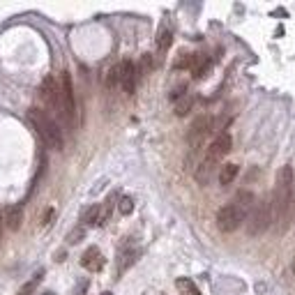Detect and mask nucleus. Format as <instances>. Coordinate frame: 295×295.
<instances>
[{"label": "nucleus", "mask_w": 295, "mask_h": 295, "mask_svg": "<svg viewBox=\"0 0 295 295\" xmlns=\"http://www.w3.org/2000/svg\"><path fill=\"white\" fill-rule=\"evenodd\" d=\"M136 70H139V74H148V72L152 70V55H150V53H146V55L141 58V65Z\"/></svg>", "instance_id": "obj_24"}, {"label": "nucleus", "mask_w": 295, "mask_h": 295, "mask_svg": "<svg viewBox=\"0 0 295 295\" xmlns=\"http://www.w3.org/2000/svg\"><path fill=\"white\" fill-rule=\"evenodd\" d=\"M136 81H139V70L134 67V62H131V60H122L120 62V86H122V90H125L127 95L134 92Z\"/></svg>", "instance_id": "obj_9"}, {"label": "nucleus", "mask_w": 295, "mask_h": 295, "mask_svg": "<svg viewBox=\"0 0 295 295\" xmlns=\"http://www.w3.org/2000/svg\"><path fill=\"white\" fill-rule=\"evenodd\" d=\"M191 104H194L191 95H183L178 102H175V113H178V115H187V113L191 111Z\"/></svg>", "instance_id": "obj_19"}, {"label": "nucleus", "mask_w": 295, "mask_h": 295, "mask_svg": "<svg viewBox=\"0 0 295 295\" xmlns=\"http://www.w3.org/2000/svg\"><path fill=\"white\" fill-rule=\"evenodd\" d=\"M118 210H120V215H131L134 212V199L131 196H122L120 203H118Z\"/></svg>", "instance_id": "obj_21"}, {"label": "nucleus", "mask_w": 295, "mask_h": 295, "mask_svg": "<svg viewBox=\"0 0 295 295\" xmlns=\"http://www.w3.org/2000/svg\"><path fill=\"white\" fill-rule=\"evenodd\" d=\"M102 295H111V293H109V291H106V293H102Z\"/></svg>", "instance_id": "obj_26"}, {"label": "nucleus", "mask_w": 295, "mask_h": 295, "mask_svg": "<svg viewBox=\"0 0 295 295\" xmlns=\"http://www.w3.org/2000/svg\"><path fill=\"white\" fill-rule=\"evenodd\" d=\"M106 83H109V88L120 86V62H118L115 67H111V72H109V78H106Z\"/></svg>", "instance_id": "obj_22"}, {"label": "nucleus", "mask_w": 295, "mask_h": 295, "mask_svg": "<svg viewBox=\"0 0 295 295\" xmlns=\"http://www.w3.org/2000/svg\"><path fill=\"white\" fill-rule=\"evenodd\" d=\"M228 150H231V136H228L226 131H221V134H217V136H215V141H212V143L208 146L205 159L217 164V162L226 155V152H228Z\"/></svg>", "instance_id": "obj_8"}, {"label": "nucleus", "mask_w": 295, "mask_h": 295, "mask_svg": "<svg viewBox=\"0 0 295 295\" xmlns=\"http://www.w3.org/2000/svg\"><path fill=\"white\" fill-rule=\"evenodd\" d=\"M175 286H178V293L180 295H201V291L196 288V284L187 277H180L175 281Z\"/></svg>", "instance_id": "obj_14"}, {"label": "nucleus", "mask_w": 295, "mask_h": 295, "mask_svg": "<svg viewBox=\"0 0 295 295\" xmlns=\"http://www.w3.org/2000/svg\"><path fill=\"white\" fill-rule=\"evenodd\" d=\"M210 131H212V120H210L208 115H201V118H196V120L191 122V129H189V143H191V148H199Z\"/></svg>", "instance_id": "obj_7"}, {"label": "nucleus", "mask_w": 295, "mask_h": 295, "mask_svg": "<svg viewBox=\"0 0 295 295\" xmlns=\"http://www.w3.org/2000/svg\"><path fill=\"white\" fill-rule=\"evenodd\" d=\"M215 162H208V159H203L201 162V166L196 168V180H199L201 184H208L210 183V175H212V171H215Z\"/></svg>", "instance_id": "obj_13"}, {"label": "nucleus", "mask_w": 295, "mask_h": 295, "mask_svg": "<svg viewBox=\"0 0 295 295\" xmlns=\"http://www.w3.org/2000/svg\"><path fill=\"white\" fill-rule=\"evenodd\" d=\"M171 42H173V35H171V30L162 28V30H159V35H157V51H159V53H166L168 49H171Z\"/></svg>", "instance_id": "obj_17"}, {"label": "nucleus", "mask_w": 295, "mask_h": 295, "mask_svg": "<svg viewBox=\"0 0 295 295\" xmlns=\"http://www.w3.org/2000/svg\"><path fill=\"white\" fill-rule=\"evenodd\" d=\"M0 233H2V217H0Z\"/></svg>", "instance_id": "obj_25"}, {"label": "nucleus", "mask_w": 295, "mask_h": 295, "mask_svg": "<svg viewBox=\"0 0 295 295\" xmlns=\"http://www.w3.org/2000/svg\"><path fill=\"white\" fill-rule=\"evenodd\" d=\"M291 191H293V168H291V166H284V168L279 171L277 187L272 191V201H270L272 221H275V224H281V231H284V221L288 219Z\"/></svg>", "instance_id": "obj_1"}, {"label": "nucleus", "mask_w": 295, "mask_h": 295, "mask_svg": "<svg viewBox=\"0 0 295 295\" xmlns=\"http://www.w3.org/2000/svg\"><path fill=\"white\" fill-rule=\"evenodd\" d=\"M81 265H83L88 272H99V270L104 268V256H102V252H99L97 247H90V249H86V254L81 256Z\"/></svg>", "instance_id": "obj_10"}, {"label": "nucleus", "mask_w": 295, "mask_h": 295, "mask_svg": "<svg viewBox=\"0 0 295 295\" xmlns=\"http://www.w3.org/2000/svg\"><path fill=\"white\" fill-rule=\"evenodd\" d=\"M46 295H51V293H46Z\"/></svg>", "instance_id": "obj_27"}, {"label": "nucleus", "mask_w": 295, "mask_h": 295, "mask_svg": "<svg viewBox=\"0 0 295 295\" xmlns=\"http://www.w3.org/2000/svg\"><path fill=\"white\" fill-rule=\"evenodd\" d=\"M244 224H247V233L252 238H258V235L265 233L272 224V212H270L268 201H256L254 208L249 210V215L244 217Z\"/></svg>", "instance_id": "obj_3"}, {"label": "nucleus", "mask_w": 295, "mask_h": 295, "mask_svg": "<svg viewBox=\"0 0 295 295\" xmlns=\"http://www.w3.org/2000/svg\"><path fill=\"white\" fill-rule=\"evenodd\" d=\"M238 164H226V166H221V171H219V183L221 184H231L238 178Z\"/></svg>", "instance_id": "obj_15"}, {"label": "nucleus", "mask_w": 295, "mask_h": 295, "mask_svg": "<svg viewBox=\"0 0 295 295\" xmlns=\"http://www.w3.org/2000/svg\"><path fill=\"white\" fill-rule=\"evenodd\" d=\"M42 97L44 102L49 104V109L60 115V86H58V81L53 76H46L42 81Z\"/></svg>", "instance_id": "obj_6"}, {"label": "nucleus", "mask_w": 295, "mask_h": 295, "mask_svg": "<svg viewBox=\"0 0 295 295\" xmlns=\"http://www.w3.org/2000/svg\"><path fill=\"white\" fill-rule=\"evenodd\" d=\"M242 221H244V212L235 203H228V205H224L217 212V226H219V231H224V233L238 231L242 226Z\"/></svg>", "instance_id": "obj_5"}, {"label": "nucleus", "mask_w": 295, "mask_h": 295, "mask_svg": "<svg viewBox=\"0 0 295 295\" xmlns=\"http://www.w3.org/2000/svg\"><path fill=\"white\" fill-rule=\"evenodd\" d=\"M42 279H44V270H39V272H37V275L30 279V281H26L23 286L18 288V295H33V293H35V288L42 284Z\"/></svg>", "instance_id": "obj_18"}, {"label": "nucleus", "mask_w": 295, "mask_h": 295, "mask_svg": "<svg viewBox=\"0 0 295 295\" xmlns=\"http://www.w3.org/2000/svg\"><path fill=\"white\" fill-rule=\"evenodd\" d=\"M2 224L7 226L9 231H18L21 224H23V208H21V205H12V208H7L5 210Z\"/></svg>", "instance_id": "obj_11"}, {"label": "nucleus", "mask_w": 295, "mask_h": 295, "mask_svg": "<svg viewBox=\"0 0 295 295\" xmlns=\"http://www.w3.org/2000/svg\"><path fill=\"white\" fill-rule=\"evenodd\" d=\"M28 120L33 122V127L37 129V134L42 136V141L53 150H62L65 139H62V129L58 127V122L53 120L51 115L42 109H30L28 111Z\"/></svg>", "instance_id": "obj_2"}, {"label": "nucleus", "mask_w": 295, "mask_h": 295, "mask_svg": "<svg viewBox=\"0 0 295 295\" xmlns=\"http://www.w3.org/2000/svg\"><path fill=\"white\" fill-rule=\"evenodd\" d=\"M83 235H86V228H83V226H78V228H74V231L67 235V242H70V244L81 242V240H83Z\"/></svg>", "instance_id": "obj_23"}, {"label": "nucleus", "mask_w": 295, "mask_h": 295, "mask_svg": "<svg viewBox=\"0 0 295 295\" xmlns=\"http://www.w3.org/2000/svg\"><path fill=\"white\" fill-rule=\"evenodd\" d=\"M136 258H139V252H136V249H131V252H122L120 254V260H118V275H122V272L129 268V265H134V263H136Z\"/></svg>", "instance_id": "obj_16"}, {"label": "nucleus", "mask_w": 295, "mask_h": 295, "mask_svg": "<svg viewBox=\"0 0 295 295\" xmlns=\"http://www.w3.org/2000/svg\"><path fill=\"white\" fill-rule=\"evenodd\" d=\"M83 221H86V226H102L106 221V212L99 208V205H92V208L83 215Z\"/></svg>", "instance_id": "obj_12"}, {"label": "nucleus", "mask_w": 295, "mask_h": 295, "mask_svg": "<svg viewBox=\"0 0 295 295\" xmlns=\"http://www.w3.org/2000/svg\"><path fill=\"white\" fill-rule=\"evenodd\" d=\"M60 118L67 125H74V113H76V104H74V92H72V76L67 72L60 74Z\"/></svg>", "instance_id": "obj_4"}, {"label": "nucleus", "mask_w": 295, "mask_h": 295, "mask_svg": "<svg viewBox=\"0 0 295 295\" xmlns=\"http://www.w3.org/2000/svg\"><path fill=\"white\" fill-rule=\"evenodd\" d=\"M194 65V55L191 53H180V58L175 60V70H189Z\"/></svg>", "instance_id": "obj_20"}]
</instances>
